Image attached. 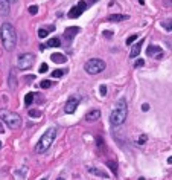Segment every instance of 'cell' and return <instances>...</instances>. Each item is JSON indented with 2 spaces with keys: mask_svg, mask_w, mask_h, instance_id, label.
Returning a JSON list of instances; mask_svg holds the SVG:
<instances>
[{
  "mask_svg": "<svg viewBox=\"0 0 172 180\" xmlns=\"http://www.w3.org/2000/svg\"><path fill=\"white\" fill-rule=\"evenodd\" d=\"M0 133H3V125L0 124Z\"/></svg>",
  "mask_w": 172,
  "mask_h": 180,
  "instance_id": "836d02e7",
  "label": "cell"
},
{
  "mask_svg": "<svg viewBox=\"0 0 172 180\" xmlns=\"http://www.w3.org/2000/svg\"><path fill=\"white\" fill-rule=\"evenodd\" d=\"M0 119H2L8 127L15 130V128H19L20 127V124H22V118L17 113L14 112H9V110H0Z\"/></svg>",
  "mask_w": 172,
  "mask_h": 180,
  "instance_id": "277c9868",
  "label": "cell"
},
{
  "mask_svg": "<svg viewBox=\"0 0 172 180\" xmlns=\"http://www.w3.org/2000/svg\"><path fill=\"white\" fill-rule=\"evenodd\" d=\"M47 34H49L47 29H44V28L38 29V37H40V38H46V37H47Z\"/></svg>",
  "mask_w": 172,
  "mask_h": 180,
  "instance_id": "7402d4cb",
  "label": "cell"
},
{
  "mask_svg": "<svg viewBox=\"0 0 172 180\" xmlns=\"http://www.w3.org/2000/svg\"><path fill=\"white\" fill-rule=\"evenodd\" d=\"M146 139H148L146 136H140L139 138V143H145V142H146Z\"/></svg>",
  "mask_w": 172,
  "mask_h": 180,
  "instance_id": "4dcf8cb0",
  "label": "cell"
},
{
  "mask_svg": "<svg viewBox=\"0 0 172 180\" xmlns=\"http://www.w3.org/2000/svg\"><path fill=\"white\" fill-rule=\"evenodd\" d=\"M84 69L90 75H97V73H101V72L105 69V63L102 60H99V58H92V60H88L85 63Z\"/></svg>",
  "mask_w": 172,
  "mask_h": 180,
  "instance_id": "8992f818",
  "label": "cell"
},
{
  "mask_svg": "<svg viewBox=\"0 0 172 180\" xmlns=\"http://www.w3.org/2000/svg\"><path fill=\"white\" fill-rule=\"evenodd\" d=\"M161 26H163L166 31H172V20H171V19H169V20H163V22H161Z\"/></svg>",
  "mask_w": 172,
  "mask_h": 180,
  "instance_id": "ac0fdd59",
  "label": "cell"
},
{
  "mask_svg": "<svg viewBox=\"0 0 172 180\" xmlns=\"http://www.w3.org/2000/svg\"><path fill=\"white\" fill-rule=\"evenodd\" d=\"M31 14H37L38 12V6L37 5H32V6H29V9H28Z\"/></svg>",
  "mask_w": 172,
  "mask_h": 180,
  "instance_id": "4316f807",
  "label": "cell"
},
{
  "mask_svg": "<svg viewBox=\"0 0 172 180\" xmlns=\"http://www.w3.org/2000/svg\"><path fill=\"white\" fill-rule=\"evenodd\" d=\"M64 73H66V70H61V69H58V70H53V72H52V76H53V78H61Z\"/></svg>",
  "mask_w": 172,
  "mask_h": 180,
  "instance_id": "44dd1931",
  "label": "cell"
},
{
  "mask_svg": "<svg viewBox=\"0 0 172 180\" xmlns=\"http://www.w3.org/2000/svg\"><path fill=\"white\" fill-rule=\"evenodd\" d=\"M126 114H128V104H126V101L123 99V98H120V99L116 102L114 110L110 114V122H111V125H114V127H119V125H122L125 122V119H126Z\"/></svg>",
  "mask_w": 172,
  "mask_h": 180,
  "instance_id": "7a4b0ae2",
  "label": "cell"
},
{
  "mask_svg": "<svg viewBox=\"0 0 172 180\" xmlns=\"http://www.w3.org/2000/svg\"><path fill=\"white\" fill-rule=\"evenodd\" d=\"M57 180H64V179H62V177H58V179H57Z\"/></svg>",
  "mask_w": 172,
  "mask_h": 180,
  "instance_id": "8d00e7d4",
  "label": "cell"
},
{
  "mask_svg": "<svg viewBox=\"0 0 172 180\" xmlns=\"http://www.w3.org/2000/svg\"><path fill=\"white\" fill-rule=\"evenodd\" d=\"M143 64H145V61H143V60H135L134 67H140V66H143Z\"/></svg>",
  "mask_w": 172,
  "mask_h": 180,
  "instance_id": "f1b7e54d",
  "label": "cell"
},
{
  "mask_svg": "<svg viewBox=\"0 0 172 180\" xmlns=\"http://www.w3.org/2000/svg\"><path fill=\"white\" fill-rule=\"evenodd\" d=\"M139 3L140 5H145V0H139Z\"/></svg>",
  "mask_w": 172,
  "mask_h": 180,
  "instance_id": "e575fe53",
  "label": "cell"
},
{
  "mask_svg": "<svg viewBox=\"0 0 172 180\" xmlns=\"http://www.w3.org/2000/svg\"><path fill=\"white\" fill-rule=\"evenodd\" d=\"M104 35L105 37H113V32L111 31H104Z\"/></svg>",
  "mask_w": 172,
  "mask_h": 180,
  "instance_id": "1f68e13d",
  "label": "cell"
},
{
  "mask_svg": "<svg viewBox=\"0 0 172 180\" xmlns=\"http://www.w3.org/2000/svg\"><path fill=\"white\" fill-rule=\"evenodd\" d=\"M50 60H52L53 63H57V64H61V63H66V61H67V57L62 55V53L55 52V53H52V55H50Z\"/></svg>",
  "mask_w": 172,
  "mask_h": 180,
  "instance_id": "4fadbf2b",
  "label": "cell"
},
{
  "mask_svg": "<svg viewBox=\"0 0 172 180\" xmlns=\"http://www.w3.org/2000/svg\"><path fill=\"white\" fill-rule=\"evenodd\" d=\"M0 148H2V142H0Z\"/></svg>",
  "mask_w": 172,
  "mask_h": 180,
  "instance_id": "74e56055",
  "label": "cell"
},
{
  "mask_svg": "<svg viewBox=\"0 0 172 180\" xmlns=\"http://www.w3.org/2000/svg\"><path fill=\"white\" fill-rule=\"evenodd\" d=\"M146 53H148V57H152V58H161L163 57V49L160 46H154V44H151V46H148L146 49Z\"/></svg>",
  "mask_w": 172,
  "mask_h": 180,
  "instance_id": "9c48e42d",
  "label": "cell"
},
{
  "mask_svg": "<svg viewBox=\"0 0 172 180\" xmlns=\"http://www.w3.org/2000/svg\"><path fill=\"white\" fill-rule=\"evenodd\" d=\"M79 102H81V98L79 96H72V98H69V101L66 102V107H64V112L67 114L75 113V110L78 109Z\"/></svg>",
  "mask_w": 172,
  "mask_h": 180,
  "instance_id": "ba28073f",
  "label": "cell"
},
{
  "mask_svg": "<svg viewBox=\"0 0 172 180\" xmlns=\"http://www.w3.org/2000/svg\"><path fill=\"white\" fill-rule=\"evenodd\" d=\"M135 38H139L137 35H130V37L126 38V44H133V43L135 41Z\"/></svg>",
  "mask_w": 172,
  "mask_h": 180,
  "instance_id": "484cf974",
  "label": "cell"
},
{
  "mask_svg": "<svg viewBox=\"0 0 172 180\" xmlns=\"http://www.w3.org/2000/svg\"><path fill=\"white\" fill-rule=\"evenodd\" d=\"M142 110L143 112H148L149 110V104H142Z\"/></svg>",
  "mask_w": 172,
  "mask_h": 180,
  "instance_id": "f546056e",
  "label": "cell"
},
{
  "mask_svg": "<svg viewBox=\"0 0 172 180\" xmlns=\"http://www.w3.org/2000/svg\"><path fill=\"white\" fill-rule=\"evenodd\" d=\"M9 87H11V89H15V87H17V81H15L14 73H11V76H9Z\"/></svg>",
  "mask_w": 172,
  "mask_h": 180,
  "instance_id": "603a6c76",
  "label": "cell"
},
{
  "mask_svg": "<svg viewBox=\"0 0 172 180\" xmlns=\"http://www.w3.org/2000/svg\"><path fill=\"white\" fill-rule=\"evenodd\" d=\"M81 29L78 28V26H72V28H67L64 31V38H66V43H70L72 40L75 38V35L79 32Z\"/></svg>",
  "mask_w": 172,
  "mask_h": 180,
  "instance_id": "30bf717a",
  "label": "cell"
},
{
  "mask_svg": "<svg viewBox=\"0 0 172 180\" xmlns=\"http://www.w3.org/2000/svg\"><path fill=\"white\" fill-rule=\"evenodd\" d=\"M99 92H101L102 96H105L107 95V86H101V87H99Z\"/></svg>",
  "mask_w": 172,
  "mask_h": 180,
  "instance_id": "83f0119b",
  "label": "cell"
},
{
  "mask_svg": "<svg viewBox=\"0 0 172 180\" xmlns=\"http://www.w3.org/2000/svg\"><path fill=\"white\" fill-rule=\"evenodd\" d=\"M46 48H59L61 46V40L58 38V37H55V38H50L46 44H44Z\"/></svg>",
  "mask_w": 172,
  "mask_h": 180,
  "instance_id": "2e32d148",
  "label": "cell"
},
{
  "mask_svg": "<svg viewBox=\"0 0 172 180\" xmlns=\"http://www.w3.org/2000/svg\"><path fill=\"white\" fill-rule=\"evenodd\" d=\"M52 86H53V83H52L50 79H43L41 83H40V87H43V89H49Z\"/></svg>",
  "mask_w": 172,
  "mask_h": 180,
  "instance_id": "d6986e66",
  "label": "cell"
},
{
  "mask_svg": "<svg viewBox=\"0 0 172 180\" xmlns=\"http://www.w3.org/2000/svg\"><path fill=\"white\" fill-rule=\"evenodd\" d=\"M8 2H9V3H15V2H17V0H8Z\"/></svg>",
  "mask_w": 172,
  "mask_h": 180,
  "instance_id": "d590c367",
  "label": "cell"
},
{
  "mask_svg": "<svg viewBox=\"0 0 172 180\" xmlns=\"http://www.w3.org/2000/svg\"><path fill=\"white\" fill-rule=\"evenodd\" d=\"M41 180H47V179H41Z\"/></svg>",
  "mask_w": 172,
  "mask_h": 180,
  "instance_id": "f35d334b",
  "label": "cell"
},
{
  "mask_svg": "<svg viewBox=\"0 0 172 180\" xmlns=\"http://www.w3.org/2000/svg\"><path fill=\"white\" fill-rule=\"evenodd\" d=\"M34 63H35L34 53L26 52V53H22V55L19 57V60H17V67H19L20 70H26V69L32 67Z\"/></svg>",
  "mask_w": 172,
  "mask_h": 180,
  "instance_id": "52a82bcc",
  "label": "cell"
},
{
  "mask_svg": "<svg viewBox=\"0 0 172 180\" xmlns=\"http://www.w3.org/2000/svg\"><path fill=\"white\" fill-rule=\"evenodd\" d=\"M0 41L6 50H12L17 43V34L11 23H3L0 28Z\"/></svg>",
  "mask_w": 172,
  "mask_h": 180,
  "instance_id": "6da1fadb",
  "label": "cell"
},
{
  "mask_svg": "<svg viewBox=\"0 0 172 180\" xmlns=\"http://www.w3.org/2000/svg\"><path fill=\"white\" fill-rule=\"evenodd\" d=\"M35 96H37V95H35L34 92H31V93L26 95V96H24V105H26V107H29V105L34 102V98H35Z\"/></svg>",
  "mask_w": 172,
  "mask_h": 180,
  "instance_id": "e0dca14e",
  "label": "cell"
},
{
  "mask_svg": "<svg viewBox=\"0 0 172 180\" xmlns=\"http://www.w3.org/2000/svg\"><path fill=\"white\" fill-rule=\"evenodd\" d=\"M168 163H171V165H172V156H171V157L168 159Z\"/></svg>",
  "mask_w": 172,
  "mask_h": 180,
  "instance_id": "d6a6232c",
  "label": "cell"
},
{
  "mask_svg": "<svg viewBox=\"0 0 172 180\" xmlns=\"http://www.w3.org/2000/svg\"><path fill=\"white\" fill-rule=\"evenodd\" d=\"M55 136H57V127L49 128V130L40 138L37 147H35V151L40 153V154H41V153H46V151L50 148V145L53 143V140H55Z\"/></svg>",
  "mask_w": 172,
  "mask_h": 180,
  "instance_id": "3957f363",
  "label": "cell"
},
{
  "mask_svg": "<svg viewBox=\"0 0 172 180\" xmlns=\"http://www.w3.org/2000/svg\"><path fill=\"white\" fill-rule=\"evenodd\" d=\"M130 17L125 15V14H111L110 17H108V20L110 22H123V20H128Z\"/></svg>",
  "mask_w": 172,
  "mask_h": 180,
  "instance_id": "9a60e30c",
  "label": "cell"
},
{
  "mask_svg": "<svg viewBox=\"0 0 172 180\" xmlns=\"http://www.w3.org/2000/svg\"><path fill=\"white\" fill-rule=\"evenodd\" d=\"M29 116H31V118H40L41 113L38 110H29Z\"/></svg>",
  "mask_w": 172,
  "mask_h": 180,
  "instance_id": "cb8c5ba5",
  "label": "cell"
},
{
  "mask_svg": "<svg viewBox=\"0 0 172 180\" xmlns=\"http://www.w3.org/2000/svg\"><path fill=\"white\" fill-rule=\"evenodd\" d=\"M88 171H90V173H93V174H96V176H104V177H108V174H105L104 171H101V169H96V168H88Z\"/></svg>",
  "mask_w": 172,
  "mask_h": 180,
  "instance_id": "ffe728a7",
  "label": "cell"
},
{
  "mask_svg": "<svg viewBox=\"0 0 172 180\" xmlns=\"http://www.w3.org/2000/svg\"><path fill=\"white\" fill-rule=\"evenodd\" d=\"M0 14L9 15V2L8 0H0Z\"/></svg>",
  "mask_w": 172,
  "mask_h": 180,
  "instance_id": "5bb4252c",
  "label": "cell"
},
{
  "mask_svg": "<svg viewBox=\"0 0 172 180\" xmlns=\"http://www.w3.org/2000/svg\"><path fill=\"white\" fill-rule=\"evenodd\" d=\"M95 3H96V0H79V3L69 11V17L70 19H78L85 9H88V8L93 6Z\"/></svg>",
  "mask_w": 172,
  "mask_h": 180,
  "instance_id": "5b68a950",
  "label": "cell"
},
{
  "mask_svg": "<svg viewBox=\"0 0 172 180\" xmlns=\"http://www.w3.org/2000/svg\"><path fill=\"white\" fill-rule=\"evenodd\" d=\"M47 70H49V66L46 64V63H43V64L40 66V73H46Z\"/></svg>",
  "mask_w": 172,
  "mask_h": 180,
  "instance_id": "d4e9b609",
  "label": "cell"
},
{
  "mask_svg": "<svg viewBox=\"0 0 172 180\" xmlns=\"http://www.w3.org/2000/svg\"><path fill=\"white\" fill-rule=\"evenodd\" d=\"M143 38L142 40H139L137 41V44H134V46L131 48V52H130V57L131 58H135V57H137L139 55V53H140V50H142V46H143Z\"/></svg>",
  "mask_w": 172,
  "mask_h": 180,
  "instance_id": "8fae6325",
  "label": "cell"
},
{
  "mask_svg": "<svg viewBox=\"0 0 172 180\" xmlns=\"http://www.w3.org/2000/svg\"><path fill=\"white\" fill-rule=\"evenodd\" d=\"M99 118H101V112L99 110H90L87 114H85V119L88 121V122H93V121H97Z\"/></svg>",
  "mask_w": 172,
  "mask_h": 180,
  "instance_id": "7c38bea8",
  "label": "cell"
}]
</instances>
